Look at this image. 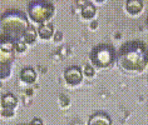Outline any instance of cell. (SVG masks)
Segmentation results:
<instances>
[{
    "mask_svg": "<svg viewBox=\"0 0 148 125\" xmlns=\"http://www.w3.org/2000/svg\"><path fill=\"white\" fill-rule=\"evenodd\" d=\"M55 8L54 4L50 1H32L28 5V15L36 24H45L51 16L54 15Z\"/></svg>",
    "mask_w": 148,
    "mask_h": 125,
    "instance_id": "cell-4",
    "label": "cell"
},
{
    "mask_svg": "<svg viewBox=\"0 0 148 125\" xmlns=\"http://www.w3.org/2000/svg\"><path fill=\"white\" fill-rule=\"evenodd\" d=\"M64 80L68 85H72V86H75V85H78V84H80L83 80L82 69L79 67H77V65H73V67H69L68 69H65Z\"/></svg>",
    "mask_w": 148,
    "mask_h": 125,
    "instance_id": "cell-5",
    "label": "cell"
},
{
    "mask_svg": "<svg viewBox=\"0 0 148 125\" xmlns=\"http://www.w3.org/2000/svg\"><path fill=\"white\" fill-rule=\"evenodd\" d=\"M28 28V18L20 10H6L0 18V31L5 41L16 44L20 41V39H23V35Z\"/></svg>",
    "mask_w": 148,
    "mask_h": 125,
    "instance_id": "cell-2",
    "label": "cell"
},
{
    "mask_svg": "<svg viewBox=\"0 0 148 125\" xmlns=\"http://www.w3.org/2000/svg\"><path fill=\"white\" fill-rule=\"evenodd\" d=\"M59 103H60V106L62 108H66L69 105V99L65 96V95H60L59 98Z\"/></svg>",
    "mask_w": 148,
    "mask_h": 125,
    "instance_id": "cell-16",
    "label": "cell"
},
{
    "mask_svg": "<svg viewBox=\"0 0 148 125\" xmlns=\"http://www.w3.org/2000/svg\"><path fill=\"white\" fill-rule=\"evenodd\" d=\"M27 44L24 41H18L16 44H14V49H15L16 53H24L25 50H27Z\"/></svg>",
    "mask_w": 148,
    "mask_h": 125,
    "instance_id": "cell-14",
    "label": "cell"
},
{
    "mask_svg": "<svg viewBox=\"0 0 148 125\" xmlns=\"http://www.w3.org/2000/svg\"><path fill=\"white\" fill-rule=\"evenodd\" d=\"M88 125H112V119L107 113L98 111L88 119Z\"/></svg>",
    "mask_w": 148,
    "mask_h": 125,
    "instance_id": "cell-7",
    "label": "cell"
},
{
    "mask_svg": "<svg viewBox=\"0 0 148 125\" xmlns=\"http://www.w3.org/2000/svg\"><path fill=\"white\" fill-rule=\"evenodd\" d=\"M117 62L128 73H139L148 65V46L142 41H128L121 46L117 54Z\"/></svg>",
    "mask_w": 148,
    "mask_h": 125,
    "instance_id": "cell-1",
    "label": "cell"
},
{
    "mask_svg": "<svg viewBox=\"0 0 148 125\" xmlns=\"http://www.w3.org/2000/svg\"><path fill=\"white\" fill-rule=\"evenodd\" d=\"M13 53H5L0 49V80L9 78L12 71L13 62Z\"/></svg>",
    "mask_w": 148,
    "mask_h": 125,
    "instance_id": "cell-6",
    "label": "cell"
},
{
    "mask_svg": "<svg viewBox=\"0 0 148 125\" xmlns=\"http://www.w3.org/2000/svg\"><path fill=\"white\" fill-rule=\"evenodd\" d=\"M125 10L131 15H137L143 10V1H140V0H128L125 3Z\"/></svg>",
    "mask_w": 148,
    "mask_h": 125,
    "instance_id": "cell-10",
    "label": "cell"
},
{
    "mask_svg": "<svg viewBox=\"0 0 148 125\" xmlns=\"http://www.w3.org/2000/svg\"><path fill=\"white\" fill-rule=\"evenodd\" d=\"M90 62L99 69H107L117 60L116 51L110 45L99 44L94 46L89 54Z\"/></svg>",
    "mask_w": 148,
    "mask_h": 125,
    "instance_id": "cell-3",
    "label": "cell"
},
{
    "mask_svg": "<svg viewBox=\"0 0 148 125\" xmlns=\"http://www.w3.org/2000/svg\"><path fill=\"white\" fill-rule=\"evenodd\" d=\"M84 75L88 76V78H92V76L94 75V67L90 64H87L86 67H84Z\"/></svg>",
    "mask_w": 148,
    "mask_h": 125,
    "instance_id": "cell-15",
    "label": "cell"
},
{
    "mask_svg": "<svg viewBox=\"0 0 148 125\" xmlns=\"http://www.w3.org/2000/svg\"><path fill=\"white\" fill-rule=\"evenodd\" d=\"M97 26H98V23H97L95 20L90 23V29H92V30H95V29H97Z\"/></svg>",
    "mask_w": 148,
    "mask_h": 125,
    "instance_id": "cell-20",
    "label": "cell"
},
{
    "mask_svg": "<svg viewBox=\"0 0 148 125\" xmlns=\"http://www.w3.org/2000/svg\"><path fill=\"white\" fill-rule=\"evenodd\" d=\"M80 14H82L83 19H93L94 15L97 14V9H95V5L93 3H84V5L82 6V10H80Z\"/></svg>",
    "mask_w": 148,
    "mask_h": 125,
    "instance_id": "cell-12",
    "label": "cell"
},
{
    "mask_svg": "<svg viewBox=\"0 0 148 125\" xmlns=\"http://www.w3.org/2000/svg\"><path fill=\"white\" fill-rule=\"evenodd\" d=\"M36 78L38 75L33 68H25L20 71V80L25 84H34L36 82Z\"/></svg>",
    "mask_w": 148,
    "mask_h": 125,
    "instance_id": "cell-8",
    "label": "cell"
},
{
    "mask_svg": "<svg viewBox=\"0 0 148 125\" xmlns=\"http://www.w3.org/2000/svg\"><path fill=\"white\" fill-rule=\"evenodd\" d=\"M147 29H148V18H147Z\"/></svg>",
    "mask_w": 148,
    "mask_h": 125,
    "instance_id": "cell-21",
    "label": "cell"
},
{
    "mask_svg": "<svg viewBox=\"0 0 148 125\" xmlns=\"http://www.w3.org/2000/svg\"><path fill=\"white\" fill-rule=\"evenodd\" d=\"M63 40V34H62V31H57L55 33V35H54V41L55 43H60Z\"/></svg>",
    "mask_w": 148,
    "mask_h": 125,
    "instance_id": "cell-18",
    "label": "cell"
},
{
    "mask_svg": "<svg viewBox=\"0 0 148 125\" xmlns=\"http://www.w3.org/2000/svg\"><path fill=\"white\" fill-rule=\"evenodd\" d=\"M54 35V26L50 23L42 24L38 29V36L43 40H49Z\"/></svg>",
    "mask_w": 148,
    "mask_h": 125,
    "instance_id": "cell-9",
    "label": "cell"
},
{
    "mask_svg": "<svg viewBox=\"0 0 148 125\" xmlns=\"http://www.w3.org/2000/svg\"><path fill=\"white\" fill-rule=\"evenodd\" d=\"M18 105V99L15 95L13 94H5L3 95L1 98V106L3 109H10V110H14Z\"/></svg>",
    "mask_w": 148,
    "mask_h": 125,
    "instance_id": "cell-11",
    "label": "cell"
},
{
    "mask_svg": "<svg viewBox=\"0 0 148 125\" xmlns=\"http://www.w3.org/2000/svg\"><path fill=\"white\" fill-rule=\"evenodd\" d=\"M38 38V30L33 26V25H29V28L25 30L24 35H23V41L27 44H33Z\"/></svg>",
    "mask_w": 148,
    "mask_h": 125,
    "instance_id": "cell-13",
    "label": "cell"
},
{
    "mask_svg": "<svg viewBox=\"0 0 148 125\" xmlns=\"http://www.w3.org/2000/svg\"><path fill=\"white\" fill-rule=\"evenodd\" d=\"M1 115L4 118H12L14 115V110H10V109H3L1 110Z\"/></svg>",
    "mask_w": 148,
    "mask_h": 125,
    "instance_id": "cell-17",
    "label": "cell"
},
{
    "mask_svg": "<svg viewBox=\"0 0 148 125\" xmlns=\"http://www.w3.org/2000/svg\"><path fill=\"white\" fill-rule=\"evenodd\" d=\"M29 125H43V121H42V119H39V118H34Z\"/></svg>",
    "mask_w": 148,
    "mask_h": 125,
    "instance_id": "cell-19",
    "label": "cell"
}]
</instances>
